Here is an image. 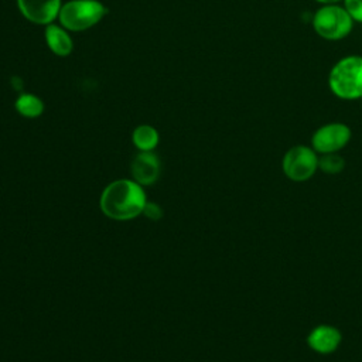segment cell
Returning a JSON list of instances; mask_svg holds the SVG:
<instances>
[{"label":"cell","instance_id":"1","mask_svg":"<svg viewBox=\"0 0 362 362\" xmlns=\"http://www.w3.org/2000/svg\"><path fill=\"white\" fill-rule=\"evenodd\" d=\"M146 192L134 180H116L102 192L99 204L102 212L113 221H130L143 214Z\"/></svg>","mask_w":362,"mask_h":362},{"label":"cell","instance_id":"2","mask_svg":"<svg viewBox=\"0 0 362 362\" xmlns=\"http://www.w3.org/2000/svg\"><path fill=\"white\" fill-rule=\"evenodd\" d=\"M329 90L342 100L362 98V57L346 55L338 59L328 74Z\"/></svg>","mask_w":362,"mask_h":362},{"label":"cell","instance_id":"3","mask_svg":"<svg viewBox=\"0 0 362 362\" xmlns=\"http://www.w3.org/2000/svg\"><path fill=\"white\" fill-rule=\"evenodd\" d=\"M315 34L328 41H338L348 37L354 28V20L339 3L321 4L311 20Z\"/></svg>","mask_w":362,"mask_h":362},{"label":"cell","instance_id":"4","mask_svg":"<svg viewBox=\"0 0 362 362\" xmlns=\"http://www.w3.org/2000/svg\"><path fill=\"white\" fill-rule=\"evenodd\" d=\"M281 170L293 182L308 181L318 171V153L311 146H291L281 158Z\"/></svg>","mask_w":362,"mask_h":362},{"label":"cell","instance_id":"5","mask_svg":"<svg viewBox=\"0 0 362 362\" xmlns=\"http://www.w3.org/2000/svg\"><path fill=\"white\" fill-rule=\"evenodd\" d=\"M106 14V7L96 0H74L59 10L62 25L72 31H82L95 25Z\"/></svg>","mask_w":362,"mask_h":362},{"label":"cell","instance_id":"6","mask_svg":"<svg viewBox=\"0 0 362 362\" xmlns=\"http://www.w3.org/2000/svg\"><path fill=\"white\" fill-rule=\"evenodd\" d=\"M351 127L342 122H329L314 130L311 136V147L318 154L339 153L351 141Z\"/></svg>","mask_w":362,"mask_h":362},{"label":"cell","instance_id":"7","mask_svg":"<svg viewBox=\"0 0 362 362\" xmlns=\"http://www.w3.org/2000/svg\"><path fill=\"white\" fill-rule=\"evenodd\" d=\"M307 345L320 355L334 354L342 344V332L331 324H318L307 335Z\"/></svg>","mask_w":362,"mask_h":362},{"label":"cell","instance_id":"8","mask_svg":"<svg viewBox=\"0 0 362 362\" xmlns=\"http://www.w3.org/2000/svg\"><path fill=\"white\" fill-rule=\"evenodd\" d=\"M130 171H132L133 180L141 187L151 185L160 177V171H161L160 160L151 151H140L132 160Z\"/></svg>","mask_w":362,"mask_h":362},{"label":"cell","instance_id":"9","mask_svg":"<svg viewBox=\"0 0 362 362\" xmlns=\"http://www.w3.org/2000/svg\"><path fill=\"white\" fill-rule=\"evenodd\" d=\"M20 11L35 24L51 23L61 10V0H17Z\"/></svg>","mask_w":362,"mask_h":362},{"label":"cell","instance_id":"10","mask_svg":"<svg viewBox=\"0 0 362 362\" xmlns=\"http://www.w3.org/2000/svg\"><path fill=\"white\" fill-rule=\"evenodd\" d=\"M45 38H47V44L49 47V49L59 55V57H66L68 54H71L72 51V41L69 38V35L59 28L58 25H48L45 30Z\"/></svg>","mask_w":362,"mask_h":362},{"label":"cell","instance_id":"11","mask_svg":"<svg viewBox=\"0 0 362 362\" xmlns=\"http://www.w3.org/2000/svg\"><path fill=\"white\" fill-rule=\"evenodd\" d=\"M133 143L140 151H151L158 143V133L148 124H141L133 132Z\"/></svg>","mask_w":362,"mask_h":362},{"label":"cell","instance_id":"12","mask_svg":"<svg viewBox=\"0 0 362 362\" xmlns=\"http://www.w3.org/2000/svg\"><path fill=\"white\" fill-rule=\"evenodd\" d=\"M16 109L18 110L20 115L25 117H37L42 113L44 105L41 99H38L34 95L30 93H23L17 100H16Z\"/></svg>","mask_w":362,"mask_h":362},{"label":"cell","instance_id":"13","mask_svg":"<svg viewBox=\"0 0 362 362\" xmlns=\"http://www.w3.org/2000/svg\"><path fill=\"white\" fill-rule=\"evenodd\" d=\"M345 168V158L339 153L318 154V170L328 175H337Z\"/></svg>","mask_w":362,"mask_h":362},{"label":"cell","instance_id":"14","mask_svg":"<svg viewBox=\"0 0 362 362\" xmlns=\"http://www.w3.org/2000/svg\"><path fill=\"white\" fill-rule=\"evenodd\" d=\"M345 10L349 13L354 21L362 23V0H342Z\"/></svg>","mask_w":362,"mask_h":362},{"label":"cell","instance_id":"15","mask_svg":"<svg viewBox=\"0 0 362 362\" xmlns=\"http://www.w3.org/2000/svg\"><path fill=\"white\" fill-rule=\"evenodd\" d=\"M143 214L146 218H148L150 221H158L163 216V209L156 202H146Z\"/></svg>","mask_w":362,"mask_h":362},{"label":"cell","instance_id":"16","mask_svg":"<svg viewBox=\"0 0 362 362\" xmlns=\"http://www.w3.org/2000/svg\"><path fill=\"white\" fill-rule=\"evenodd\" d=\"M314 1H317L320 4H334V3H339L341 0H314Z\"/></svg>","mask_w":362,"mask_h":362},{"label":"cell","instance_id":"17","mask_svg":"<svg viewBox=\"0 0 362 362\" xmlns=\"http://www.w3.org/2000/svg\"><path fill=\"white\" fill-rule=\"evenodd\" d=\"M361 103H362V98H361Z\"/></svg>","mask_w":362,"mask_h":362}]
</instances>
